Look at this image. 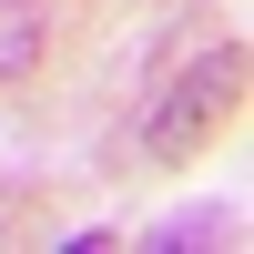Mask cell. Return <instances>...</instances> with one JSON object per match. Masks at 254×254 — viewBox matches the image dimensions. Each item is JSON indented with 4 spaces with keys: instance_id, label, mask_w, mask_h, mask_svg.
<instances>
[{
    "instance_id": "6da1fadb",
    "label": "cell",
    "mask_w": 254,
    "mask_h": 254,
    "mask_svg": "<svg viewBox=\"0 0 254 254\" xmlns=\"http://www.w3.org/2000/svg\"><path fill=\"white\" fill-rule=\"evenodd\" d=\"M224 102H234V51H214V61H203V71L183 81V92L163 102L153 122H142V142H153V153H193V142H203V122H214Z\"/></svg>"
},
{
    "instance_id": "7a4b0ae2",
    "label": "cell",
    "mask_w": 254,
    "mask_h": 254,
    "mask_svg": "<svg viewBox=\"0 0 254 254\" xmlns=\"http://www.w3.org/2000/svg\"><path fill=\"white\" fill-rule=\"evenodd\" d=\"M41 20H51L41 0H0V81H10V71H31V51H41Z\"/></svg>"
},
{
    "instance_id": "3957f363",
    "label": "cell",
    "mask_w": 254,
    "mask_h": 254,
    "mask_svg": "<svg viewBox=\"0 0 254 254\" xmlns=\"http://www.w3.org/2000/svg\"><path fill=\"white\" fill-rule=\"evenodd\" d=\"M142 244H153V254H193V244H234V214H173V224H153Z\"/></svg>"
},
{
    "instance_id": "277c9868",
    "label": "cell",
    "mask_w": 254,
    "mask_h": 254,
    "mask_svg": "<svg viewBox=\"0 0 254 254\" xmlns=\"http://www.w3.org/2000/svg\"><path fill=\"white\" fill-rule=\"evenodd\" d=\"M0 203H10V193H0Z\"/></svg>"
}]
</instances>
